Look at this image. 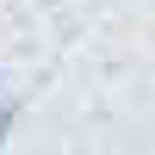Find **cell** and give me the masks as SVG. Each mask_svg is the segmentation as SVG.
Segmentation results:
<instances>
[{
  "mask_svg": "<svg viewBox=\"0 0 155 155\" xmlns=\"http://www.w3.org/2000/svg\"><path fill=\"white\" fill-rule=\"evenodd\" d=\"M12 124H19V99H0V149H6V137H12Z\"/></svg>",
  "mask_w": 155,
  "mask_h": 155,
  "instance_id": "6da1fadb",
  "label": "cell"
}]
</instances>
